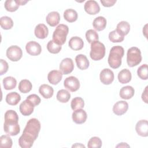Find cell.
I'll return each instance as SVG.
<instances>
[{
	"label": "cell",
	"instance_id": "cell-1",
	"mask_svg": "<svg viewBox=\"0 0 148 148\" xmlns=\"http://www.w3.org/2000/svg\"><path fill=\"white\" fill-rule=\"evenodd\" d=\"M40 130V123L35 118L29 119L18 139V145L22 148H30L37 139Z\"/></svg>",
	"mask_w": 148,
	"mask_h": 148
},
{
	"label": "cell",
	"instance_id": "cell-2",
	"mask_svg": "<svg viewBox=\"0 0 148 148\" xmlns=\"http://www.w3.org/2000/svg\"><path fill=\"white\" fill-rule=\"evenodd\" d=\"M18 116L13 110H8L5 113L4 131L9 135L15 136L20 133V128L18 124Z\"/></svg>",
	"mask_w": 148,
	"mask_h": 148
},
{
	"label": "cell",
	"instance_id": "cell-3",
	"mask_svg": "<svg viewBox=\"0 0 148 148\" xmlns=\"http://www.w3.org/2000/svg\"><path fill=\"white\" fill-rule=\"evenodd\" d=\"M124 54V48L120 46H114L110 50L108 57V64L113 69L119 68L121 64V59Z\"/></svg>",
	"mask_w": 148,
	"mask_h": 148
},
{
	"label": "cell",
	"instance_id": "cell-4",
	"mask_svg": "<svg viewBox=\"0 0 148 148\" xmlns=\"http://www.w3.org/2000/svg\"><path fill=\"white\" fill-rule=\"evenodd\" d=\"M68 32L69 28L66 25L59 24L53 34V41L58 45H63L66 42Z\"/></svg>",
	"mask_w": 148,
	"mask_h": 148
},
{
	"label": "cell",
	"instance_id": "cell-5",
	"mask_svg": "<svg viewBox=\"0 0 148 148\" xmlns=\"http://www.w3.org/2000/svg\"><path fill=\"white\" fill-rule=\"evenodd\" d=\"M105 45L98 40L91 43V51L90 56L94 61H99L102 59L105 55Z\"/></svg>",
	"mask_w": 148,
	"mask_h": 148
},
{
	"label": "cell",
	"instance_id": "cell-6",
	"mask_svg": "<svg viewBox=\"0 0 148 148\" xmlns=\"http://www.w3.org/2000/svg\"><path fill=\"white\" fill-rule=\"evenodd\" d=\"M142 61L141 51L136 47L130 48L127 53V62L130 67H134L138 65Z\"/></svg>",
	"mask_w": 148,
	"mask_h": 148
},
{
	"label": "cell",
	"instance_id": "cell-7",
	"mask_svg": "<svg viewBox=\"0 0 148 148\" xmlns=\"http://www.w3.org/2000/svg\"><path fill=\"white\" fill-rule=\"evenodd\" d=\"M6 54L9 60L12 61H18L22 57L23 51L20 47L14 45L8 48Z\"/></svg>",
	"mask_w": 148,
	"mask_h": 148
},
{
	"label": "cell",
	"instance_id": "cell-8",
	"mask_svg": "<svg viewBox=\"0 0 148 148\" xmlns=\"http://www.w3.org/2000/svg\"><path fill=\"white\" fill-rule=\"evenodd\" d=\"M64 86L65 88L69 90L70 91L75 92L79 90L80 87V82L77 77L71 76L65 79Z\"/></svg>",
	"mask_w": 148,
	"mask_h": 148
},
{
	"label": "cell",
	"instance_id": "cell-9",
	"mask_svg": "<svg viewBox=\"0 0 148 148\" xmlns=\"http://www.w3.org/2000/svg\"><path fill=\"white\" fill-rule=\"evenodd\" d=\"M99 78L102 83L105 85H109L114 80V73L111 69L109 68H105L101 71Z\"/></svg>",
	"mask_w": 148,
	"mask_h": 148
},
{
	"label": "cell",
	"instance_id": "cell-10",
	"mask_svg": "<svg viewBox=\"0 0 148 148\" xmlns=\"http://www.w3.org/2000/svg\"><path fill=\"white\" fill-rule=\"evenodd\" d=\"M60 71L64 75H68L71 73L74 69V64L72 60L70 58L63 59L60 64Z\"/></svg>",
	"mask_w": 148,
	"mask_h": 148
},
{
	"label": "cell",
	"instance_id": "cell-11",
	"mask_svg": "<svg viewBox=\"0 0 148 148\" xmlns=\"http://www.w3.org/2000/svg\"><path fill=\"white\" fill-rule=\"evenodd\" d=\"M27 52L31 56H36L40 54L42 47L39 43L35 41H29L25 46Z\"/></svg>",
	"mask_w": 148,
	"mask_h": 148
},
{
	"label": "cell",
	"instance_id": "cell-12",
	"mask_svg": "<svg viewBox=\"0 0 148 148\" xmlns=\"http://www.w3.org/2000/svg\"><path fill=\"white\" fill-rule=\"evenodd\" d=\"M84 10L90 15H94L100 11V7L98 2L94 0L86 1L84 6Z\"/></svg>",
	"mask_w": 148,
	"mask_h": 148
},
{
	"label": "cell",
	"instance_id": "cell-13",
	"mask_svg": "<svg viewBox=\"0 0 148 148\" xmlns=\"http://www.w3.org/2000/svg\"><path fill=\"white\" fill-rule=\"evenodd\" d=\"M72 117L73 122H75L76 124H80L84 123L86 121L87 115L85 110L80 109L74 110V112L72 113Z\"/></svg>",
	"mask_w": 148,
	"mask_h": 148
},
{
	"label": "cell",
	"instance_id": "cell-14",
	"mask_svg": "<svg viewBox=\"0 0 148 148\" xmlns=\"http://www.w3.org/2000/svg\"><path fill=\"white\" fill-rule=\"evenodd\" d=\"M137 134L143 137L148 136V123L146 120H140L137 122L135 126Z\"/></svg>",
	"mask_w": 148,
	"mask_h": 148
},
{
	"label": "cell",
	"instance_id": "cell-15",
	"mask_svg": "<svg viewBox=\"0 0 148 148\" xmlns=\"http://www.w3.org/2000/svg\"><path fill=\"white\" fill-rule=\"evenodd\" d=\"M128 109V104L126 101H119L113 105V112L117 116H121L126 113Z\"/></svg>",
	"mask_w": 148,
	"mask_h": 148
},
{
	"label": "cell",
	"instance_id": "cell-16",
	"mask_svg": "<svg viewBox=\"0 0 148 148\" xmlns=\"http://www.w3.org/2000/svg\"><path fill=\"white\" fill-rule=\"evenodd\" d=\"M34 107V105L26 99L20 105L19 110L23 116H29L33 113Z\"/></svg>",
	"mask_w": 148,
	"mask_h": 148
},
{
	"label": "cell",
	"instance_id": "cell-17",
	"mask_svg": "<svg viewBox=\"0 0 148 148\" xmlns=\"http://www.w3.org/2000/svg\"><path fill=\"white\" fill-rule=\"evenodd\" d=\"M62 73L60 71L53 70L49 72L47 75L48 81L53 85L57 84L62 78Z\"/></svg>",
	"mask_w": 148,
	"mask_h": 148
},
{
	"label": "cell",
	"instance_id": "cell-18",
	"mask_svg": "<svg viewBox=\"0 0 148 148\" xmlns=\"http://www.w3.org/2000/svg\"><path fill=\"white\" fill-rule=\"evenodd\" d=\"M35 35L39 39H45L49 34V29L44 24H38L34 30Z\"/></svg>",
	"mask_w": 148,
	"mask_h": 148
},
{
	"label": "cell",
	"instance_id": "cell-19",
	"mask_svg": "<svg viewBox=\"0 0 148 148\" xmlns=\"http://www.w3.org/2000/svg\"><path fill=\"white\" fill-rule=\"evenodd\" d=\"M46 21L51 27H55L58 25L60 21V16L59 13L56 11L50 12L46 17Z\"/></svg>",
	"mask_w": 148,
	"mask_h": 148
},
{
	"label": "cell",
	"instance_id": "cell-20",
	"mask_svg": "<svg viewBox=\"0 0 148 148\" xmlns=\"http://www.w3.org/2000/svg\"><path fill=\"white\" fill-rule=\"evenodd\" d=\"M75 61L77 66L81 70H85L89 66L90 62L87 57L84 54H78L75 57Z\"/></svg>",
	"mask_w": 148,
	"mask_h": 148
},
{
	"label": "cell",
	"instance_id": "cell-21",
	"mask_svg": "<svg viewBox=\"0 0 148 148\" xmlns=\"http://www.w3.org/2000/svg\"><path fill=\"white\" fill-rule=\"evenodd\" d=\"M68 45L71 49L73 50H80L83 47L84 42L80 37L73 36L69 40Z\"/></svg>",
	"mask_w": 148,
	"mask_h": 148
},
{
	"label": "cell",
	"instance_id": "cell-22",
	"mask_svg": "<svg viewBox=\"0 0 148 148\" xmlns=\"http://www.w3.org/2000/svg\"><path fill=\"white\" fill-rule=\"evenodd\" d=\"M39 92L40 94L45 99H49L52 97L54 93V90L50 86L43 84L39 88Z\"/></svg>",
	"mask_w": 148,
	"mask_h": 148
},
{
	"label": "cell",
	"instance_id": "cell-23",
	"mask_svg": "<svg viewBox=\"0 0 148 148\" xmlns=\"http://www.w3.org/2000/svg\"><path fill=\"white\" fill-rule=\"evenodd\" d=\"M135 94L134 88L131 86H126L123 87L120 91V97L124 99H131Z\"/></svg>",
	"mask_w": 148,
	"mask_h": 148
},
{
	"label": "cell",
	"instance_id": "cell-24",
	"mask_svg": "<svg viewBox=\"0 0 148 148\" xmlns=\"http://www.w3.org/2000/svg\"><path fill=\"white\" fill-rule=\"evenodd\" d=\"M118 80L121 84H126L130 82L132 79L131 73L127 69H123L118 73Z\"/></svg>",
	"mask_w": 148,
	"mask_h": 148
},
{
	"label": "cell",
	"instance_id": "cell-25",
	"mask_svg": "<svg viewBox=\"0 0 148 148\" xmlns=\"http://www.w3.org/2000/svg\"><path fill=\"white\" fill-rule=\"evenodd\" d=\"M106 20L104 17L98 16L96 17L93 22L92 25L94 29L98 31H101L103 30L106 26Z\"/></svg>",
	"mask_w": 148,
	"mask_h": 148
},
{
	"label": "cell",
	"instance_id": "cell-26",
	"mask_svg": "<svg viewBox=\"0 0 148 148\" xmlns=\"http://www.w3.org/2000/svg\"><path fill=\"white\" fill-rule=\"evenodd\" d=\"M5 100L8 104L14 106L16 105L21 100V96L16 92H11L6 95Z\"/></svg>",
	"mask_w": 148,
	"mask_h": 148
},
{
	"label": "cell",
	"instance_id": "cell-27",
	"mask_svg": "<svg viewBox=\"0 0 148 148\" xmlns=\"http://www.w3.org/2000/svg\"><path fill=\"white\" fill-rule=\"evenodd\" d=\"M116 30L122 36H124L127 35L130 30V24L125 21H120L117 25V27Z\"/></svg>",
	"mask_w": 148,
	"mask_h": 148
},
{
	"label": "cell",
	"instance_id": "cell-28",
	"mask_svg": "<svg viewBox=\"0 0 148 148\" xmlns=\"http://www.w3.org/2000/svg\"><path fill=\"white\" fill-rule=\"evenodd\" d=\"M77 16V12L72 9H68L64 12V17L69 23H73L76 21Z\"/></svg>",
	"mask_w": 148,
	"mask_h": 148
},
{
	"label": "cell",
	"instance_id": "cell-29",
	"mask_svg": "<svg viewBox=\"0 0 148 148\" xmlns=\"http://www.w3.org/2000/svg\"><path fill=\"white\" fill-rule=\"evenodd\" d=\"M3 87L6 90H12L17 85L16 79L12 76H8L3 79Z\"/></svg>",
	"mask_w": 148,
	"mask_h": 148
},
{
	"label": "cell",
	"instance_id": "cell-30",
	"mask_svg": "<svg viewBox=\"0 0 148 148\" xmlns=\"http://www.w3.org/2000/svg\"><path fill=\"white\" fill-rule=\"evenodd\" d=\"M32 88V85L31 82L27 79L21 80L18 84V90L22 93L29 92Z\"/></svg>",
	"mask_w": 148,
	"mask_h": 148
},
{
	"label": "cell",
	"instance_id": "cell-31",
	"mask_svg": "<svg viewBox=\"0 0 148 148\" xmlns=\"http://www.w3.org/2000/svg\"><path fill=\"white\" fill-rule=\"evenodd\" d=\"M57 99L62 103H66L68 102L69 99L71 98V94L70 92L64 89H61L57 92Z\"/></svg>",
	"mask_w": 148,
	"mask_h": 148
},
{
	"label": "cell",
	"instance_id": "cell-32",
	"mask_svg": "<svg viewBox=\"0 0 148 148\" xmlns=\"http://www.w3.org/2000/svg\"><path fill=\"white\" fill-rule=\"evenodd\" d=\"M0 24L1 28L3 29H10L13 26V21L12 19L8 16H3L0 19Z\"/></svg>",
	"mask_w": 148,
	"mask_h": 148
},
{
	"label": "cell",
	"instance_id": "cell-33",
	"mask_svg": "<svg viewBox=\"0 0 148 148\" xmlns=\"http://www.w3.org/2000/svg\"><path fill=\"white\" fill-rule=\"evenodd\" d=\"M84 106V102L83 98L81 97H75L72 99L71 106L73 110L82 109Z\"/></svg>",
	"mask_w": 148,
	"mask_h": 148
},
{
	"label": "cell",
	"instance_id": "cell-34",
	"mask_svg": "<svg viewBox=\"0 0 148 148\" xmlns=\"http://www.w3.org/2000/svg\"><path fill=\"white\" fill-rule=\"evenodd\" d=\"M4 6L5 9L10 12H15L19 8V5L17 3L16 0H6L5 2Z\"/></svg>",
	"mask_w": 148,
	"mask_h": 148
},
{
	"label": "cell",
	"instance_id": "cell-35",
	"mask_svg": "<svg viewBox=\"0 0 148 148\" xmlns=\"http://www.w3.org/2000/svg\"><path fill=\"white\" fill-rule=\"evenodd\" d=\"M109 39L113 43H119L124 40V36H122L115 29L109 34Z\"/></svg>",
	"mask_w": 148,
	"mask_h": 148
},
{
	"label": "cell",
	"instance_id": "cell-36",
	"mask_svg": "<svg viewBox=\"0 0 148 148\" xmlns=\"http://www.w3.org/2000/svg\"><path fill=\"white\" fill-rule=\"evenodd\" d=\"M13 142L12 138L7 135H2L0 138V147L4 148H10L12 146Z\"/></svg>",
	"mask_w": 148,
	"mask_h": 148
},
{
	"label": "cell",
	"instance_id": "cell-37",
	"mask_svg": "<svg viewBox=\"0 0 148 148\" xmlns=\"http://www.w3.org/2000/svg\"><path fill=\"white\" fill-rule=\"evenodd\" d=\"M86 38L89 43H92L95 41L98 40L99 36L95 30L90 29L86 32Z\"/></svg>",
	"mask_w": 148,
	"mask_h": 148
},
{
	"label": "cell",
	"instance_id": "cell-38",
	"mask_svg": "<svg viewBox=\"0 0 148 148\" xmlns=\"http://www.w3.org/2000/svg\"><path fill=\"white\" fill-rule=\"evenodd\" d=\"M61 46L54 43L53 40H50L47 44V50L52 54H57L61 50Z\"/></svg>",
	"mask_w": 148,
	"mask_h": 148
},
{
	"label": "cell",
	"instance_id": "cell-39",
	"mask_svg": "<svg viewBox=\"0 0 148 148\" xmlns=\"http://www.w3.org/2000/svg\"><path fill=\"white\" fill-rule=\"evenodd\" d=\"M147 65L143 64L140 66L137 70L138 76L142 80H147L148 78Z\"/></svg>",
	"mask_w": 148,
	"mask_h": 148
},
{
	"label": "cell",
	"instance_id": "cell-40",
	"mask_svg": "<svg viewBox=\"0 0 148 148\" xmlns=\"http://www.w3.org/2000/svg\"><path fill=\"white\" fill-rule=\"evenodd\" d=\"M102 146V140L97 136H94L90 138L87 143V147L89 148H100Z\"/></svg>",
	"mask_w": 148,
	"mask_h": 148
},
{
	"label": "cell",
	"instance_id": "cell-41",
	"mask_svg": "<svg viewBox=\"0 0 148 148\" xmlns=\"http://www.w3.org/2000/svg\"><path fill=\"white\" fill-rule=\"evenodd\" d=\"M27 99L29 101L34 105V106L38 105L40 103V101H41L38 95L35 94H31V95H28L27 98Z\"/></svg>",
	"mask_w": 148,
	"mask_h": 148
},
{
	"label": "cell",
	"instance_id": "cell-42",
	"mask_svg": "<svg viewBox=\"0 0 148 148\" xmlns=\"http://www.w3.org/2000/svg\"><path fill=\"white\" fill-rule=\"evenodd\" d=\"M0 64H1L0 75H3L4 73H5L8 71L9 68V65L8 62L5 60H3V59L0 60Z\"/></svg>",
	"mask_w": 148,
	"mask_h": 148
},
{
	"label": "cell",
	"instance_id": "cell-43",
	"mask_svg": "<svg viewBox=\"0 0 148 148\" xmlns=\"http://www.w3.org/2000/svg\"><path fill=\"white\" fill-rule=\"evenodd\" d=\"M102 5L105 7H110L114 5L116 2V0H101Z\"/></svg>",
	"mask_w": 148,
	"mask_h": 148
},
{
	"label": "cell",
	"instance_id": "cell-44",
	"mask_svg": "<svg viewBox=\"0 0 148 148\" xmlns=\"http://www.w3.org/2000/svg\"><path fill=\"white\" fill-rule=\"evenodd\" d=\"M142 99L145 103H147V86L146 87L142 94Z\"/></svg>",
	"mask_w": 148,
	"mask_h": 148
},
{
	"label": "cell",
	"instance_id": "cell-45",
	"mask_svg": "<svg viewBox=\"0 0 148 148\" xmlns=\"http://www.w3.org/2000/svg\"><path fill=\"white\" fill-rule=\"evenodd\" d=\"M16 2L20 6V5H24L28 1H23V0H16Z\"/></svg>",
	"mask_w": 148,
	"mask_h": 148
},
{
	"label": "cell",
	"instance_id": "cell-46",
	"mask_svg": "<svg viewBox=\"0 0 148 148\" xmlns=\"http://www.w3.org/2000/svg\"><path fill=\"white\" fill-rule=\"evenodd\" d=\"M130 147L129 145H128L126 143H120V144H119L118 145L116 146V147Z\"/></svg>",
	"mask_w": 148,
	"mask_h": 148
},
{
	"label": "cell",
	"instance_id": "cell-47",
	"mask_svg": "<svg viewBox=\"0 0 148 148\" xmlns=\"http://www.w3.org/2000/svg\"><path fill=\"white\" fill-rule=\"evenodd\" d=\"M72 147H85V146L81 144V143H76L75 145H72Z\"/></svg>",
	"mask_w": 148,
	"mask_h": 148
}]
</instances>
